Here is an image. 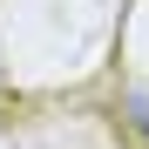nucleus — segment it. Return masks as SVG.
<instances>
[{
    "label": "nucleus",
    "mask_w": 149,
    "mask_h": 149,
    "mask_svg": "<svg viewBox=\"0 0 149 149\" xmlns=\"http://www.w3.org/2000/svg\"><path fill=\"white\" fill-rule=\"evenodd\" d=\"M129 122H136V129L149 136V102H142V95H136V102H129Z\"/></svg>",
    "instance_id": "obj_1"
}]
</instances>
